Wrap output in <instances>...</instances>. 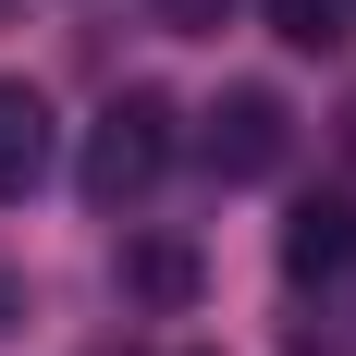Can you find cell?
<instances>
[{
	"label": "cell",
	"instance_id": "277c9868",
	"mask_svg": "<svg viewBox=\"0 0 356 356\" xmlns=\"http://www.w3.org/2000/svg\"><path fill=\"white\" fill-rule=\"evenodd\" d=\"M49 172V99L37 86H0V197H25Z\"/></svg>",
	"mask_w": 356,
	"mask_h": 356
},
{
	"label": "cell",
	"instance_id": "7a4b0ae2",
	"mask_svg": "<svg viewBox=\"0 0 356 356\" xmlns=\"http://www.w3.org/2000/svg\"><path fill=\"white\" fill-rule=\"evenodd\" d=\"M197 147H209L221 184H270V172H283V147H295V111L270 99V86H221L209 123H197Z\"/></svg>",
	"mask_w": 356,
	"mask_h": 356
},
{
	"label": "cell",
	"instance_id": "ba28073f",
	"mask_svg": "<svg viewBox=\"0 0 356 356\" xmlns=\"http://www.w3.org/2000/svg\"><path fill=\"white\" fill-rule=\"evenodd\" d=\"M13 320H25V283H13V270H0V332H13Z\"/></svg>",
	"mask_w": 356,
	"mask_h": 356
},
{
	"label": "cell",
	"instance_id": "3957f363",
	"mask_svg": "<svg viewBox=\"0 0 356 356\" xmlns=\"http://www.w3.org/2000/svg\"><path fill=\"white\" fill-rule=\"evenodd\" d=\"M344 270H356V209L307 197V209L283 221V283H344Z\"/></svg>",
	"mask_w": 356,
	"mask_h": 356
},
{
	"label": "cell",
	"instance_id": "52a82bcc",
	"mask_svg": "<svg viewBox=\"0 0 356 356\" xmlns=\"http://www.w3.org/2000/svg\"><path fill=\"white\" fill-rule=\"evenodd\" d=\"M209 13H221V0H160V25H184V37L209 25Z\"/></svg>",
	"mask_w": 356,
	"mask_h": 356
},
{
	"label": "cell",
	"instance_id": "6da1fadb",
	"mask_svg": "<svg viewBox=\"0 0 356 356\" xmlns=\"http://www.w3.org/2000/svg\"><path fill=\"white\" fill-rule=\"evenodd\" d=\"M160 160H172V99H160V86H123V99L86 123L74 184H86V209H136L147 184H160Z\"/></svg>",
	"mask_w": 356,
	"mask_h": 356
},
{
	"label": "cell",
	"instance_id": "5b68a950",
	"mask_svg": "<svg viewBox=\"0 0 356 356\" xmlns=\"http://www.w3.org/2000/svg\"><path fill=\"white\" fill-rule=\"evenodd\" d=\"M270 37H283V49H344L356 0H270Z\"/></svg>",
	"mask_w": 356,
	"mask_h": 356
},
{
	"label": "cell",
	"instance_id": "8992f818",
	"mask_svg": "<svg viewBox=\"0 0 356 356\" xmlns=\"http://www.w3.org/2000/svg\"><path fill=\"white\" fill-rule=\"evenodd\" d=\"M136 295L184 307V295H197V258H184V246H147V258H136Z\"/></svg>",
	"mask_w": 356,
	"mask_h": 356
}]
</instances>
